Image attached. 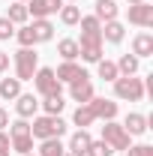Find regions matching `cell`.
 <instances>
[{"instance_id":"obj_1","label":"cell","mask_w":153,"mask_h":156,"mask_svg":"<svg viewBox=\"0 0 153 156\" xmlns=\"http://www.w3.org/2000/svg\"><path fill=\"white\" fill-rule=\"evenodd\" d=\"M30 135H33V141L60 138V135H66V123H63V117H51V114L33 117V123H30Z\"/></svg>"},{"instance_id":"obj_2","label":"cell","mask_w":153,"mask_h":156,"mask_svg":"<svg viewBox=\"0 0 153 156\" xmlns=\"http://www.w3.org/2000/svg\"><path fill=\"white\" fill-rule=\"evenodd\" d=\"M114 84V96L123 99V102H141L144 99V78H135V75H120L111 81Z\"/></svg>"},{"instance_id":"obj_3","label":"cell","mask_w":153,"mask_h":156,"mask_svg":"<svg viewBox=\"0 0 153 156\" xmlns=\"http://www.w3.org/2000/svg\"><path fill=\"white\" fill-rule=\"evenodd\" d=\"M30 81H33V87H36V93L42 99L45 96H63V84L57 81V75H54L51 66H39Z\"/></svg>"},{"instance_id":"obj_4","label":"cell","mask_w":153,"mask_h":156,"mask_svg":"<svg viewBox=\"0 0 153 156\" xmlns=\"http://www.w3.org/2000/svg\"><path fill=\"white\" fill-rule=\"evenodd\" d=\"M12 66H15V78L18 81H30L33 72L39 69V54L33 48H18L15 57H12Z\"/></svg>"},{"instance_id":"obj_5","label":"cell","mask_w":153,"mask_h":156,"mask_svg":"<svg viewBox=\"0 0 153 156\" xmlns=\"http://www.w3.org/2000/svg\"><path fill=\"white\" fill-rule=\"evenodd\" d=\"M102 141H105L111 150H126V147L132 144V135L123 129V123H117V120H105V126H102Z\"/></svg>"},{"instance_id":"obj_6","label":"cell","mask_w":153,"mask_h":156,"mask_svg":"<svg viewBox=\"0 0 153 156\" xmlns=\"http://www.w3.org/2000/svg\"><path fill=\"white\" fill-rule=\"evenodd\" d=\"M78 42V57L87 63H99L102 60V36H81Z\"/></svg>"},{"instance_id":"obj_7","label":"cell","mask_w":153,"mask_h":156,"mask_svg":"<svg viewBox=\"0 0 153 156\" xmlns=\"http://www.w3.org/2000/svg\"><path fill=\"white\" fill-rule=\"evenodd\" d=\"M54 75H57L60 84H72V81H78V78H90L87 69H84L81 63H75V60H63L57 69H54Z\"/></svg>"},{"instance_id":"obj_8","label":"cell","mask_w":153,"mask_h":156,"mask_svg":"<svg viewBox=\"0 0 153 156\" xmlns=\"http://www.w3.org/2000/svg\"><path fill=\"white\" fill-rule=\"evenodd\" d=\"M129 24L141 27V30L153 27V6L147 3V0H144V3H132V6H129Z\"/></svg>"},{"instance_id":"obj_9","label":"cell","mask_w":153,"mask_h":156,"mask_svg":"<svg viewBox=\"0 0 153 156\" xmlns=\"http://www.w3.org/2000/svg\"><path fill=\"white\" fill-rule=\"evenodd\" d=\"M90 111H93V117L96 120H114L117 117V102L114 99H105V96H93L90 102Z\"/></svg>"},{"instance_id":"obj_10","label":"cell","mask_w":153,"mask_h":156,"mask_svg":"<svg viewBox=\"0 0 153 156\" xmlns=\"http://www.w3.org/2000/svg\"><path fill=\"white\" fill-rule=\"evenodd\" d=\"M63 0H27V12L33 18H48V15H57Z\"/></svg>"},{"instance_id":"obj_11","label":"cell","mask_w":153,"mask_h":156,"mask_svg":"<svg viewBox=\"0 0 153 156\" xmlns=\"http://www.w3.org/2000/svg\"><path fill=\"white\" fill-rule=\"evenodd\" d=\"M69 96H72V102H78V105H87V102L96 96L90 78H78V81H72V84H69Z\"/></svg>"},{"instance_id":"obj_12","label":"cell","mask_w":153,"mask_h":156,"mask_svg":"<svg viewBox=\"0 0 153 156\" xmlns=\"http://www.w3.org/2000/svg\"><path fill=\"white\" fill-rule=\"evenodd\" d=\"M36 111H39V96L36 93H21L18 99H15V114L18 117H36Z\"/></svg>"},{"instance_id":"obj_13","label":"cell","mask_w":153,"mask_h":156,"mask_svg":"<svg viewBox=\"0 0 153 156\" xmlns=\"http://www.w3.org/2000/svg\"><path fill=\"white\" fill-rule=\"evenodd\" d=\"M90 132L87 129H78V132H72V138H69V144H66V153L72 156H87V147H90Z\"/></svg>"},{"instance_id":"obj_14","label":"cell","mask_w":153,"mask_h":156,"mask_svg":"<svg viewBox=\"0 0 153 156\" xmlns=\"http://www.w3.org/2000/svg\"><path fill=\"white\" fill-rule=\"evenodd\" d=\"M123 129H126L129 135H144V132L150 129V120L144 114H138V111H129L126 120H123Z\"/></svg>"},{"instance_id":"obj_15","label":"cell","mask_w":153,"mask_h":156,"mask_svg":"<svg viewBox=\"0 0 153 156\" xmlns=\"http://www.w3.org/2000/svg\"><path fill=\"white\" fill-rule=\"evenodd\" d=\"M93 15L102 21V24H105V21H117V15H120V6H117V0H96Z\"/></svg>"},{"instance_id":"obj_16","label":"cell","mask_w":153,"mask_h":156,"mask_svg":"<svg viewBox=\"0 0 153 156\" xmlns=\"http://www.w3.org/2000/svg\"><path fill=\"white\" fill-rule=\"evenodd\" d=\"M30 30H33V39H36V45H39V42H51V39H54V24H51L48 18H33Z\"/></svg>"},{"instance_id":"obj_17","label":"cell","mask_w":153,"mask_h":156,"mask_svg":"<svg viewBox=\"0 0 153 156\" xmlns=\"http://www.w3.org/2000/svg\"><path fill=\"white\" fill-rule=\"evenodd\" d=\"M126 36V27L120 21H105L102 24V42H111V45H120Z\"/></svg>"},{"instance_id":"obj_18","label":"cell","mask_w":153,"mask_h":156,"mask_svg":"<svg viewBox=\"0 0 153 156\" xmlns=\"http://www.w3.org/2000/svg\"><path fill=\"white\" fill-rule=\"evenodd\" d=\"M132 54L138 60L141 57H153V36L150 33H138V36L132 39Z\"/></svg>"},{"instance_id":"obj_19","label":"cell","mask_w":153,"mask_h":156,"mask_svg":"<svg viewBox=\"0 0 153 156\" xmlns=\"http://www.w3.org/2000/svg\"><path fill=\"white\" fill-rule=\"evenodd\" d=\"M21 96V81L15 75L12 78H0V99H6V102H9V99H18Z\"/></svg>"},{"instance_id":"obj_20","label":"cell","mask_w":153,"mask_h":156,"mask_svg":"<svg viewBox=\"0 0 153 156\" xmlns=\"http://www.w3.org/2000/svg\"><path fill=\"white\" fill-rule=\"evenodd\" d=\"M78 27H81V36H102V21L96 15H81Z\"/></svg>"},{"instance_id":"obj_21","label":"cell","mask_w":153,"mask_h":156,"mask_svg":"<svg viewBox=\"0 0 153 156\" xmlns=\"http://www.w3.org/2000/svg\"><path fill=\"white\" fill-rule=\"evenodd\" d=\"M39 156H66V144H60V138H45L39 141Z\"/></svg>"},{"instance_id":"obj_22","label":"cell","mask_w":153,"mask_h":156,"mask_svg":"<svg viewBox=\"0 0 153 156\" xmlns=\"http://www.w3.org/2000/svg\"><path fill=\"white\" fill-rule=\"evenodd\" d=\"M6 18L12 21V24H27V18H30V12H27V3H9V9H6Z\"/></svg>"},{"instance_id":"obj_23","label":"cell","mask_w":153,"mask_h":156,"mask_svg":"<svg viewBox=\"0 0 153 156\" xmlns=\"http://www.w3.org/2000/svg\"><path fill=\"white\" fill-rule=\"evenodd\" d=\"M72 123H75L78 129H87V126H93L96 117H93V111H90V105H78L75 114H72Z\"/></svg>"},{"instance_id":"obj_24","label":"cell","mask_w":153,"mask_h":156,"mask_svg":"<svg viewBox=\"0 0 153 156\" xmlns=\"http://www.w3.org/2000/svg\"><path fill=\"white\" fill-rule=\"evenodd\" d=\"M60 21H63L66 27H75L78 21H81V9H78L75 3H63V6H60Z\"/></svg>"},{"instance_id":"obj_25","label":"cell","mask_w":153,"mask_h":156,"mask_svg":"<svg viewBox=\"0 0 153 156\" xmlns=\"http://www.w3.org/2000/svg\"><path fill=\"white\" fill-rule=\"evenodd\" d=\"M96 75L102 78V81H114V78H120V72H117V63L114 60H99V63H96Z\"/></svg>"},{"instance_id":"obj_26","label":"cell","mask_w":153,"mask_h":156,"mask_svg":"<svg viewBox=\"0 0 153 156\" xmlns=\"http://www.w3.org/2000/svg\"><path fill=\"white\" fill-rule=\"evenodd\" d=\"M138 66H141V60L135 57V54H123V57L117 60V72H120V75H135Z\"/></svg>"},{"instance_id":"obj_27","label":"cell","mask_w":153,"mask_h":156,"mask_svg":"<svg viewBox=\"0 0 153 156\" xmlns=\"http://www.w3.org/2000/svg\"><path fill=\"white\" fill-rule=\"evenodd\" d=\"M39 105H42V111H45V114H51V117H60V111L66 108L63 96H45L42 102H39Z\"/></svg>"},{"instance_id":"obj_28","label":"cell","mask_w":153,"mask_h":156,"mask_svg":"<svg viewBox=\"0 0 153 156\" xmlns=\"http://www.w3.org/2000/svg\"><path fill=\"white\" fill-rule=\"evenodd\" d=\"M9 144H12V153H33V135H15L9 138Z\"/></svg>"},{"instance_id":"obj_29","label":"cell","mask_w":153,"mask_h":156,"mask_svg":"<svg viewBox=\"0 0 153 156\" xmlns=\"http://www.w3.org/2000/svg\"><path fill=\"white\" fill-rule=\"evenodd\" d=\"M57 54L63 60H78V42L75 39H60L57 42Z\"/></svg>"},{"instance_id":"obj_30","label":"cell","mask_w":153,"mask_h":156,"mask_svg":"<svg viewBox=\"0 0 153 156\" xmlns=\"http://www.w3.org/2000/svg\"><path fill=\"white\" fill-rule=\"evenodd\" d=\"M15 39H18V45H21V48H33V45H36L30 24H21V30H15Z\"/></svg>"},{"instance_id":"obj_31","label":"cell","mask_w":153,"mask_h":156,"mask_svg":"<svg viewBox=\"0 0 153 156\" xmlns=\"http://www.w3.org/2000/svg\"><path fill=\"white\" fill-rule=\"evenodd\" d=\"M87 156H114V150H111L102 138H99V141L93 138V141H90V147H87Z\"/></svg>"},{"instance_id":"obj_32","label":"cell","mask_w":153,"mask_h":156,"mask_svg":"<svg viewBox=\"0 0 153 156\" xmlns=\"http://www.w3.org/2000/svg\"><path fill=\"white\" fill-rule=\"evenodd\" d=\"M15 135H30V123H27L24 117L9 120V138H15Z\"/></svg>"},{"instance_id":"obj_33","label":"cell","mask_w":153,"mask_h":156,"mask_svg":"<svg viewBox=\"0 0 153 156\" xmlns=\"http://www.w3.org/2000/svg\"><path fill=\"white\" fill-rule=\"evenodd\" d=\"M12 36H15V24L6 18V15H0V42L3 39H12Z\"/></svg>"},{"instance_id":"obj_34","label":"cell","mask_w":153,"mask_h":156,"mask_svg":"<svg viewBox=\"0 0 153 156\" xmlns=\"http://www.w3.org/2000/svg\"><path fill=\"white\" fill-rule=\"evenodd\" d=\"M126 156H153V147L150 144H129Z\"/></svg>"},{"instance_id":"obj_35","label":"cell","mask_w":153,"mask_h":156,"mask_svg":"<svg viewBox=\"0 0 153 156\" xmlns=\"http://www.w3.org/2000/svg\"><path fill=\"white\" fill-rule=\"evenodd\" d=\"M12 153V144H9V135L0 129V156H9Z\"/></svg>"},{"instance_id":"obj_36","label":"cell","mask_w":153,"mask_h":156,"mask_svg":"<svg viewBox=\"0 0 153 156\" xmlns=\"http://www.w3.org/2000/svg\"><path fill=\"white\" fill-rule=\"evenodd\" d=\"M6 69H9V54H6V51H0V75H3Z\"/></svg>"},{"instance_id":"obj_37","label":"cell","mask_w":153,"mask_h":156,"mask_svg":"<svg viewBox=\"0 0 153 156\" xmlns=\"http://www.w3.org/2000/svg\"><path fill=\"white\" fill-rule=\"evenodd\" d=\"M6 126H9V111L0 108V129H6Z\"/></svg>"},{"instance_id":"obj_38","label":"cell","mask_w":153,"mask_h":156,"mask_svg":"<svg viewBox=\"0 0 153 156\" xmlns=\"http://www.w3.org/2000/svg\"><path fill=\"white\" fill-rule=\"evenodd\" d=\"M126 3H129V6H132V3H144V0H126Z\"/></svg>"},{"instance_id":"obj_39","label":"cell","mask_w":153,"mask_h":156,"mask_svg":"<svg viewBox=\"0 0 153 156\" xmlns=\"http://www.w3.org/2000/svg\"><path fill=\"white\" fill-rule=\"evenodd\" d=\"M24 156H39V153H24Z\"/></svg>"},{"instance_id":"obj_40","label":"cell","mask_w":153,"mask_h":156,"mask_svg":"<svg viewBox=\"0 0 153 156\" xmlns=\"http://www.w3.org/2000/svg\"><path fill=\"white\" fill-rule=\"evenodd\" d=\"M18 3H27V0H18Z\"/></svg>"},{"instance_id":"obj_41","label":"cell","mask_w":153,"mask_h":156,"mask_svg":"<svg viewBox=\"0 0 153 156\" xmlns=\"http://www.w3.org/2000/svg\"><path fill=\"white\" fill-rule=\"evenodd\" d=\"M69 3H75V0H69Z\"/></svg>"}]
</instances>
